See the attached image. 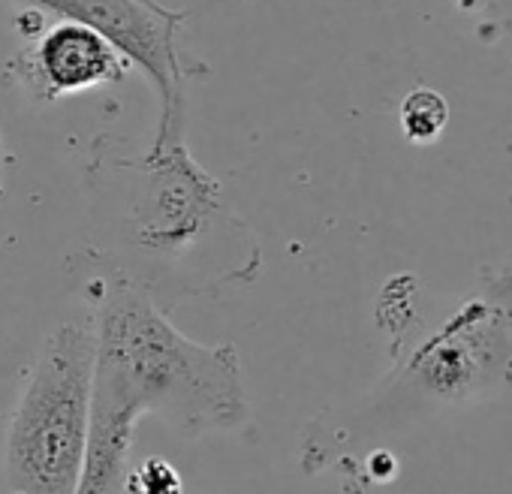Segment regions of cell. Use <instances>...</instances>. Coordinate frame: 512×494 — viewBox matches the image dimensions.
Returning <instances> with one entry per match:
<instances>
[{
    "mask_svg": "<svg viewBox=\"0 0 512 494\" xmlns=\"http://www.w3.org/2000/svg\"><path fill=\"white\" fill-rule=\"evenodd\" d=\"M94 335L88 455L76 494H121L127 452L145 416H163L187 434L229 431L247 419L235 347L190 341L142 290L109 287Z\"/></svg>",
    "mask_w": 512,
    "mask_h": 494,
    "instance_id": "cell-1",
    "label": "cell"
},
{
    "mask_svg": "<svg viewBox=\"0 0 512 494\" xmlns=\"http://www.w3.org/2000/svg\"><path fill=\"white\" fill-rule=\"evenodd\" d=\"M97 335L55 329L28 374L7 428L4 479L10 494H76L88 455Z\"/></svg>",
    "mask_w": 512,
    "mask_h": 494,
    "instance_id": "cell-2",
    "label": "cell"
},
{
    "mask_svg": "<svg viewBox=\"0 0 512 494\" xmlns=\"http://www.w3.org/2000/svg\"><path fill=\"white\" fill-rule=\"evenodd\" d=\"M16 4L61 16L106 37L151 79L160 97V124L154 139L184 130V70L175 52L184 13L169 10L157 0H16Z\"/></svg>",
    "mask_w": 512,
    "mask_h": 494,
    "instance_id": "cell-3",
    "label": "cell"
},
{
    "mask_svg": "<svg viewBox=\"0 0 512 494\" xmlns=\"http://www.w3.org/2000/svg\"><path fill=\"white\" fill-rule=\"evenodd\" d=\"M410 377L443 401H467L512 383V305L467 302L410 359Z\"/></svg>",
    "mask_w": 512,
    "mask_h": 494,
    "instance_id": "cell-4",
    "label": "cell"
},
{
    "mask_svg": "<svg viewBox=\"0 0 512 494\" xmlns=\"http://www.w3.org/2000/svg\"><path fill=\"white\" fill-rule=\"evenodd\" d=\"M145 169L151 178V217H148V241L151 244H175L196 232L199 220L217 208L220 187L193 163L184 148V130L169 133L166 139H154Z\"/></svg>",
    "mask_w": 512,
    "mask_h": 494,
    "instance_id": "cell-5",
    "label": "cell"
},
{
    "mask_svg": "<svg viewBox=\"0 0 512 494\" xmlns=\"http://www.w3.org/2000/svg\"><path fill=\"white\" fill-rule=\"evenodd\" d=\"M127 67L130 61L106 37L67 19L40 37L31 58V73L52 100L121 82Z\"/></svg>",
    "mask_w": 512,
    "mask_h": 494,
    "instance_id": "cell-6",
    "label": "cell"
},
{
    "mask_svg": "<svg viewBox=\"0 0 512 494\" xmlns=\"http://www.w3.org/2000/svg\"><path fill=\"white\" fill-rule=\"evenodd\" d=\"M398 118H401V130L410 142L428 145L443 133L446 121H449V106L437 91L416 88L404 97Z\"/></svg>",
    "mask_w": 512,
    "mask_h": 494,
    "instance_id": "cell-7",
    "label": "cell"
},
{
    "mask_svg": "<svg viewBox=\"0 0 512 494\" xmlns=\"http://www.w3.org/2000/svg\"><path fill=\"white\" fill-rule=\"evenodd\" d=\"M121 491L124 494H181V479L169 464L148 461L130 476H124Z\"/></svg>",
    "mask_w": 512,
    "mask_h": 494,
    "instance_id": "cell-8",
    "label": "cell"
},
{
    "mask_svg": "<svg viewBox=\"0 0 512 494\" xmlns=\"http://www.w3.org/2000/svg\"><path fill=\"white\" fill-rule=\"evenodd\" d=\"M485 290H488V299L512 305V266L500 269L497 275H485Z\"/></svg>",
    "mask_w": 512,
    "mask_h": 494,
    "instance_id": "cell-9",
    "label": "cell"
},
{
    "mask_svg": "<svg viewBox=\"0 0 512 494\" xmlns=\"http://www.w3.org/2000/svg\"><path fill=\"white\" fill-rule=\"evenodd\" d=\"M0 157H4V139H0Z\"/></svg>",
    "mask_w": 512,
    "mask_h": 494,
    "instance_id": "cell-10",
    "label": "cell"
},
{
    "mask_svg": "<svg viewBox=\"0 0 512 494\" xmlns=\"http://www.w3.org/2000/svg\"><path fill=\"white\" fill-rule=\"evenodd\" d=\"M509 266H512V263H509Z\"/></svg>",
    "mask_w": 512,
    "mask_h": 494,
    "instance_id": "cell-11",
    "label": "cell"
}]
</instances>
